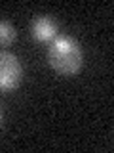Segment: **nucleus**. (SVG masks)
Masks as SVG:
<instances>
[{"mask_svg": "<svg viewBox=\"0 0 114 153\" xmlns=\"http://www.w3.org/2000/svg\"><path fill=\"white\" fill-rule=\"evenodd\" d=\"M48 61L59 75H76L82 69V50L70 35H57L48 48Z\"/></svg>", "mask_w": 114, "mask_h": 153, "instance_id": "nucleus-1", "label": "nucleus"}, {"mask_svg": "<svg viewBox=\"0 0 114 153\" xmlns=\"http://www.w3.org/2000/svg\"><path fill=\"white\" fill-rule=\"evenodd\" d=\"M23 79V67L12 52L0 50V90L17 88Z\"/></svg>", "mask_w": 114, "mask_h": 153, "instance_id": "nucleus-2", "label": "nucleus"}, {"mask_svg": "<svg viewBox=\"0 0 114 153\" xmlns=\"http://www.w3.org/2000/svg\"><path fill=\"white\" fill-rule=\"evenodd\" d=\"M57 21L51 16H36L31 23V33L34 36V40L38 42H48V40H53L57 36Z\"/></svg>", "mask_w": 114, "mask_h": 153, "instance_id": "nucleus-3", "label": "nucleus"}, {"mask_svg": "<svg viewBox=\"0 0 114 153\" xmlns=\"http://www.w3.org/2000/svg\"><path fill=\"white\" fill-rule=\"evenodd\" d=\"M15 36H17L15 27L10 21H6V19H2V21H0V46L12 44V42L15 40Z\"/></svg>", "mask_w": 114, "mask_h": 153, "instance_id": "nucleus-4", "label": "nucleus"}, {"mask_svg": "<svg viewBox=\"0 0 114 153\" xmlns=\"http://www.w3.org/2000/svg\"><path fill=\"white\" fill-rule=\"evenodd\" d=\"M0 121H2V109H0Z\"/></svg>", "mask_w": 114, "mask_h": 153, "instance_id": "nucleus-5", "label": "nucleus"}]
</instances>
